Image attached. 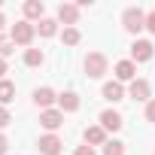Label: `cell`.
<instances>
[{"instance_id": "obj_13", "label": "cell", "mask_w": 155, "mask_h": 155, "mask_svg": "<svg viewBox=\"0 0 155 155\" xmlns=\"http://www.w3.org/2000/svg\"><path fill=\"white\" fill-rule=\"evenodd\" d=\"M43 21L46 18V3H43V0H28V3H25V21Z\"/></svg>"}, {"instance_id": "obj_26", "label": "cell", "mask_w": 155, "mask_h": 155, "mask_svg": "<svg viewBox=\"0 0 155 155\" xmlns=\"http://www.w3.org/2000/svg\"><path fill=\"white\" fill-rule=\"evenodd\" d=\"M6 149H9V140H6V134H0V155H6Z\"/></svg>"}, {"instance_id": "obj_11", "label": "cell", "mask_w": 155, "mask_h": 155, "mask_svg": "<svg viewBox=\"0 0 155 155\" xmlns=\"http://www.w3.org/2000/svg\"><path fill=\"white\" fill-rule=\"evenodd\" d=\"M149 91H152V88H149L146 79H134V82L128 85V97H131V101H146V104H149V101H152Z\"/></svg>"}, {"instance_id": "obj_9", "label": "cell", "mask_w": 155, "mask_h": 155, "mask_svg": "<svg viewBox=\"0 0 155 155\" xmlns=\"http://www.w3.org/2000/svg\"><path fill=\"white\" fill-rule=\"evenodd\" d=\"M58 21H64V28H73L79 21V6L76 3H61L58 6Z\"/></svg>"}, {"instance_id": "obj_14", "label": "cell", "mask_w": 155, "mask_h": 155, "mask_svg": "<svg viewBox=\"0 0 155 155\" xmlns=\"http://www.w3.org/2000/svg\"><path fill=\"white\" fill-rule=\"evenodd\" d=\"M58 110L61 113H76V110H79V94H76V91L58 94Z\"/></svg>"}, {"instance_id": "obj_22", "label": "cell", "mask_w": 155, "mask_h": 155, "mask_svg": "<svg viewBox=\"0 0 155 155\" xmlns=\"http://www.w3.org/2000/svg\"><path fill=\"white\" fill-rule=\"evenodd\" d=\"M12 122V113H9V107H0V128H6Z\"/></svg>"}, {"instance_id": "obj_16", "label": "cell", "mask_w": 155, "mask_h": 155, "mask_svg": "<svg viewBox=\"0 0 155 155\" xmlns=\"http://www.w3.org/2000/svg\"><path fill=\"white\" fill-rule=\"evenodd\" d=\"M12 101H15V82L0 79V107H9Z\"/></svg>"}, {"instance_id": "obj_6", "label": "cell", "mask_w": 155, "mask_h": 155, "mask_svg": "<svg viewBox=\"0 0 155 155\" xmlns=\"http://www.w3.org/2000/svg\"><path fill=\"white\" fill-rule=\"evenodd\" d=\"M40 125H43L49 134H55V131L64 125V113H61L58 107H52V110H43V113H40Z\"/></svg>"}, {"instance_id": "obj_15", "label": "cell", "mask_w": 155, "mask_h": 155, "mask_svg": "<svg viewBox=\"0 0 155 155\" xmlns=\"http://www.w3.org/2000/svg\"><path fill=\"white\" fill-rule=\"evenodd\" d=\"M82 137H85V143H88V146H104V143H107V131H104L101 125H88Z\"/></svg>"}, {"instance_id": "obj_24", "label": "cell", "mask_w": 155, "mask_h": 155, "mask_svg": "<svg viewBox=\"0 0 155 155\" xmlns=\"http://www.w3.org/2000/svg\"><path fill=\"white\" fill-rule=\"evenodd\" d=\"M146 31H149V34H155V9H152V12H146Z\"/></svg>"}, {"instance_id": "obj_28", "label": "cell", "mask_w": 155, "mask_h": 155, "mask_svg": "<svg viewBox=\"0 0 155 155\" xmlns=\"http://www.w3.org/2000/svg\"><path fill=\"white\" fill-rule=\"evenodd\" d=\"M3 25H6V18H3V12H0V31H3Z\"/></svg>"}, {"instance_id": "obj_25", "label": "cell", "mask_w": 155, "mask_h": 155, "mask_svg": "<svg viewBox=\"0 0 155 155\" xmlns=\"http://www.w3.org/2000/svg\"><path fill=\"white\" fill-rule=\"evenodd\" d=\"M76 155H97V152H94V146L85 143V146H76Z\"/></svg>"}, {"instance_id": "obj_20", "label": "cell", "mask_w": 155, "mask_h": 155, "mask_svg": "<svg viewBox=\"0 0 155 155\" xmlns=\"http://www.w3.org/2000/svg\"><path fill=\"white\" fill-rule=\"evenodd\" d=\"M104 155H125V143L122 140H107L104 143Z\"/></svg>"}, {"instance_id": "obj_12", "label": "cell", "mask_w": 155, "mask_h": 155, "mask_svg": "<svg viewBox=\"0 0 155 155\" xmlns=\"http://www.w3.org/2000/svg\"><path fill=\"white\" fill-rule=\"evenodd\" d=\"M34 104H37L40 110H52V104H58V94H55L49 85H43V88L34 91Z\"/></svg>"}, {"instance_id": "obj_23", "label": "cell", "mask_w": 155, "mask_h": 155, "mask_svg": "<svg viewBox=\"0 0 155 155\" xmlns=\"http://www.w3.org/2000/svg\"><path fill=\"white\" fill-rule=\"evenodd\" d=\"M146 122H155V97L146 104Z\"/></svg>"}, {"instance_id": "obj_2", "label": "cell", "mask_w": 155, "mask_h": 155, "mask_svg": "<svg viewBox=\"0 0 155 155\" xmlns=\"http://www.w3.org/2000/svg\"><path fill=\"white\" fill-rule=\"evenodd\" d=\"M107 70H110V61H107L104 52H88L85 55V73L91 76V79H101Z\"/></svg>"}, {"instance_id": "obj_27", "label": "cell", "mask_w": 155, "mask_h": 155, "mask_svg": "<svg viewBox=\"0 0 155 155\" xmlns=\"http://www.w3.org/2000/svg\"><path fill=\"white\" fill-rule=\"evenodd\" d=\"M3 73H6V58H0V79H3Z\"/></svg>"}, {"instance_id": "obj_18", "label": "cell", "mask_w": 155, "mask_h": 155, "mask_svg": "<svg viewBox=\"0 0 155 155\" xmlns=\"http://www.w3.org/2000/svg\"><path fill=\"white\" fill-rule=\"evenodd\" d=\"M43 61H46L43 49H25V64H28V67H40Z\"/></svg>"}, {"instance_id": "obj_8", "label": "cell", "mask_w": 155, "mask_h": 155, "mask_svg": "<svg viewBox=\"0 0 155 155\" xmlns=\"http://www.w3.org/2000/svg\"><path fill=\"white\" fill-rule=\"evenodd\" d=\"M122 125H125V119H122L119 110H104V113H101V128H104L107 134H110V131H119Z\"/></svg>"}, {"instance_id": "obj_5", "label": "cell", "mask_w": 155, "mask_h": 155, "mask_svg": "<svg viewBox=\"0 0 155 155\" xmlns=\"http://www.w3.org/2000/svg\"><path fill=\"white\" fill-rule=\"evenodd\" d=\"M152 55H155V46L149 40H134V46H131V61L134 64H146Z\"/></svg>"}, {"instance_id": "obj_21", "label": "cell", "mask_w": 155, "mask_h": 155, "mask_svg": "<svg viewBox=\"0 0 155 155\" xmlns=\"http://www.w3.org/2000/svg\"><path fill=\"white\" fill-rule=\"evenodd\" d=\"M12 52H15V43H12V37L0 34V58H9Z\"/></svg>"}, {"instance_id": "obj_1", "label": "cell", "mask_w": 155, "mask_h": 155, "mask_svg": "<svg viewBox=\"0 0 155 155\" xmlns=\"http://www.w3.org/2000/svg\"><path fill=\"white\" fill-rule=\"evenodd\" d=\"M122 28H125L128 34H140V31L146 28V12H143L140 6H128V9L122 12Z\"/></svg>"}, {"instance_id": "obj_19", "label": "cell", "mask_w": 155, "mask_h": 155, "mask_svg": "<svg viewBox=\"0 0 155 155\" xmlns=\"http://www.w3.org/2000/svg\"><path fill=\"white\" fill-rule=\"evenodd\" d=\"M61 40H64V46H76L82 40V34H79V28H64L61 31Z\"/></svg>"}, {"instance_id": "obj_4", "label": "cell", "mask_w": 155, "mask_h": 155, "mask_svg": "<svg viewBox=\"0 0 155 155\" xmlns=\"http://www.w3.org/2000/svg\"><path fill=\"white\" fill-rule=\"evenodd\" d=\"M37 149H40V155H61L64 152V140L58 134H43L40 143H37Z\"/></svg>"}, {"instance_id": "obj_3", "label": "cell", "mask_w": 155, "mask_h": 155, "mask_svg": "<svg viewBox=\"0 0 155 155\" xmlns=\"http://www.w3.org/2000/svg\"><path fill=\"white\" fill-rule=\"evenodd\" d=\"M34 34H37V25H31V21H15L12 31H9V37H12L15 46H31Z\"/></svg>"}, {"instance_id": "obj_17", "label": "cell", "mask_w": 155, "mask_h": 155, "mask_svg": "<svg viewBox=\"0 0 155 155\" xmlns=\"http://www.w3.org/2000/svg\"><path fill=\"white\" fill-rule=\"evenodd\" d=\"M37 34H40V37H55V34H58V18H43V21H37Z\"/></svg>"}, {"instance_id": "obj_7", "label": "cell", "mask_w": 155, "mask_h": 155, "mask_svg": "<svg viewBox=\"0 0 155 155\" xmlns=\"http://www.w3.org/2000/svg\"><path fill=\"white\" fill-rule=\"evenodd\" d=\"M116 79H119V82H128V85L137 79V64H134L131 58H125V61L116 64Z\"/></svg>"}, {"instance_id": "obj_10", "label": "cell", "mask_w": 155, "mask_h": 155, "mask_svg": "<svg viewBox=\"0 0 155 155\" xmlns=\"http://www.w3.org/2000/svg\"><path fill=\"white\" fill-rule=\"evenodd\" d=\"M101 94H104L110 104H119V101H125V85H122L119 79H113V82H104Z\"/></svg>"}]
</instances>
